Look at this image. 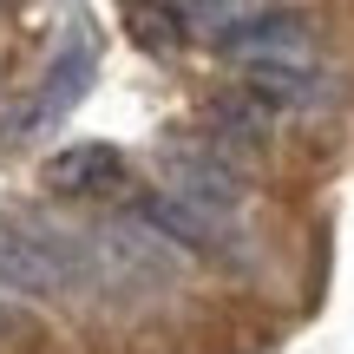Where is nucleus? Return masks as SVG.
<instances>
[{
  "mask_svg": "<svg viewBox=\"0 0 354 354\" xmlns=\"http://www.w3.org/2000/svg\"><path fill=\"white\" fill-rule=\"evenodd\" d=\"M0 322H7V289H0Z\"/></svg>",
  "mask_w": 354,
  "mask_h": 354,
  "instance_id": "6e6552de",
  "label": "nucleus"
},
{
  "mask_svg": "<svg viewBox=\"0 0 354 354\" xmlns=\"http://www.w3.org/2000/svg\"><path fill=\"white\" fill-rule=\"evenodd\" d=\"M165 177H171V197L197 203V210L223 216L230 203L243 197V177L230 165L223 151H210V145H171L165 151Z\"/></svg>",
  "mask_w": 354,
  "mask_h": 354,
  "instance_id": "f257e3e1",
  "label": "nucleus"
},
{
  "mask_svg": "<svg viewBox=\"0 0 354 354\" xmlns=\"http://www.w3.org/2000/svg\"><path fill=\"white\" fill-rule=\"evenodd\" d=\"M125 177V158L112 145H66L59 158H46V190L59 197H92V190H112Z\"/></svg>",
  "mask_w": 354,
  "mask_h": 354,
  "instance_id": "423d86ee",
  "label": "nucleus"
},
{
  "mask_svg": "<svg viewBox=\"0 0 354 354\" xmlns=\"http://www.w3.org/2000/svg\"><path fill=\"white\" fill-rule=\"evenodd\" d=\"M86 79H92V39H73V46H66L59 59L46 66V79H39L33 105L20 112V131H46V125H59V118L79 105Z\"/></svg>",
  "mask_w": 354,
  "mask_h": 354,
  "instance_id": "20e7f679",
  "label": "nucleus"
},
{
  "mask_svg": "<svg viewBox=\"0 0 354 354\" xmlns=\"http://www.w3.org/2000/svg\"><path fill=\"white\" fill-rule=\"evenodd\" d=\"M243 92H250L256 105H276V112H308V105L328 99V73H322L308 53H295V59H256L243 66Z\"/></svg>",
  "mask_w": 354,
  "mask_h": 354,
  "instance_id": "f03ea898",
  "label": "nucleus"
},
{
  "mask_svg": "<svg viewBox=\"0 0 354 354\" xmlns=\"http://www.w3.org/2000/svg\"><path fill=\"white\" fill-rule=\"evenodd\" d=\"M0 289H13V295H66L59 269L39 250V236L26 230V216H0Z\"/></svg>",
  "mask_w": 354,
  "mask_h": 354,
  "instance_id": "7ed1b4c3",
  "label": "nucleus"
},
{
  "mask_svg": "<svg viewBox=\"0 0 354 354\" xmlns=\"http://www.w3.org/2000/svg\"><path fill=\"white\" fill-rule=\"evenodd\" d=\"M138 223H145V230H158V236L177 243V250H203V256H216V250L230 243L223 216L197 210V203L171 197V190H158V197H145V203H138Z\"/></svg>",
  "mask_w": 354,
  "mask_h": 354,
  "instance_id": "39448f33",
  "label": "nucleus"
},
{
  "mask_svg": "<svg viewBox=\"0 0 354 354\" xmlns=\"http://www.w3.org/2000/svg\"><path fill=\"white\" fill-rule=\"evenodd\" d=\"M263 125H269V118H263V105H256L250 92H236V99L216 105V131H223L230 145H256V138H263Z\"/></svg>",
  "mask_w": 354,
  "mask_h": 354,
  "instance_id": "0eeeda50",
  "label": "nucleus"
}]
</instances>
